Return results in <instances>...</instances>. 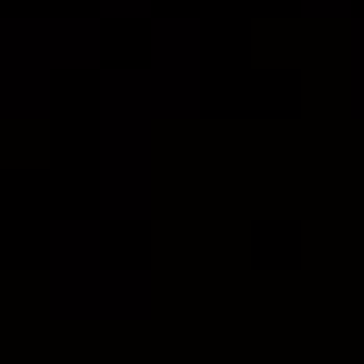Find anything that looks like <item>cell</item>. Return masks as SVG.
<instances>
[{"instance_id": "obj_1", "label": "cell", "mask_w": 364, "mask_h": 364, "mask_svg": "<svg viewBox=\"0 0 364 364\" xmlns=\"http://www.w3.org/2000/svg\"><path fill=\"white\" fill-rule=\"evenodd\" d=\"M57 308L63 314H88V321H139V314H151V277L139 264H119V270L101 264V270L63 283Z\"/></svg>"}, {"instance_id": "obj_2", "label": "cell", "mask_w": 364, "mask_h": 364, "mask_svg": "<svg viewBox=\"0 0 364 364\" xmlns=\"http://www.w3.org/2000/svg\"><path fill=\"white\" fill-rule=\"evenodd\" d=\"M6 38H32V44H13V57L32 63V70H95V63H101V26H95V19L13 26Z\"/></svg>"}, {"instance_id": "obj_3", "label": "cell", "mask_w": 364, "mask_h": 364, "mask_svg": "<svg viewBox=\"0 0 364 364\" xmlns=\"http://www.w3.org/2000/svg\"><path fill=\"white\" fill-rule=\"evenodd\" d=\"M151 70L176 95L201 101V19H157L151 26Z\"/></svg>"}, {"instance_id": "obj_4", "label": "cell", "mask_w": 364, "mask_h": 364, "mask_svg": "<svg viewBox=\"0 0 364 364\" xmlns=\"http://www.w3.org/2000/svg\"><path fill=\"white\" fill-rule=\"evenodd\" d=\"M50 264H57V289L75 283V277H88V270H101L107 257H101V220H57L50 226Z\"/></svg>"}, {"instance_id": "obj_5", "label": "cell", "mask_w": 364, "mask_h": 364, "mask_svg": "<svg viewBox=\"0 0 364 364\" xmlns=\"http://www.w3.org/2000/svg\"><path fill=\"white\" fill-rule=\"evenodd\" d=\"M346 95H352L346 107L364 119V50H352V44H346Z\"/></svg>"}, {"instance_id": "obj_6", "label": "cell", "mask_w": 364, "mask_h": 364, "mask_svg": "<svg viewBox=\"0 0 364 364\" xmlns=\"http://www.w3.org/2000/svg\"><path fill=\"white\" fill-rule=\"evenodd\" d=\"M301 13H308V19H346L352 0H301Z\"/></svg>"}, {"instance_id": "obj_7", "label": "cell", "mask_w": 364, "mask_h": 364, "mask_svg": "<svg viewBox=\"0 0 364 364\" xmlns=\"http://www.w3.org/2000/svg\"><path fill=\"white\" fill-rule=\"evenodd\" d=\"M101 13H107V19H145L151 0H101Z\"/></svg>"}, {"instance_id": "obj_8", "label": "cell", "mask_w": 364, "mask_h": 364, "mask_svg": "<svg viewBox=\"0 0 364 364\" xmlns=\"http://www.w3.org/2000/svg\"><path fill=\"white\" fill-rule=\"evenodd\" d=\"M352 50H364V19H358V26H352Z\"/></svg>"}]
</instances>
